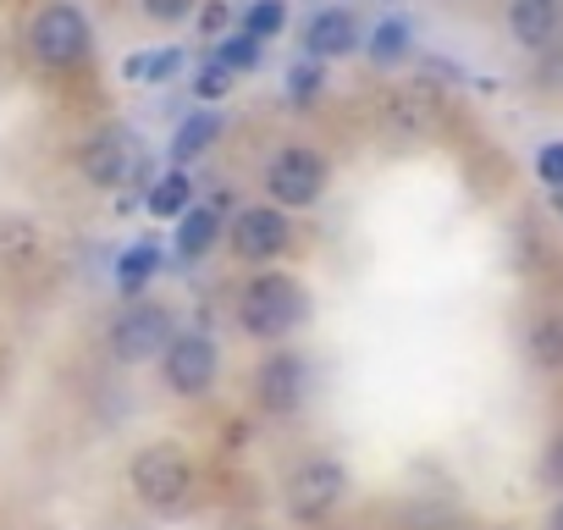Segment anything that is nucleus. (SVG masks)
<instances>
[{"label":"nucleus","instance_id":"15","mask_svg":"<svg viewBox=\"0 0 563 530\" xmlns=\"http://www.w3.org/2000/svg\"><path fill=\"white\" fill-rule=\"evenodd\" d=\"M144 205H150V216H155V221H177V216L194 205V177H188L183 166H172L166 177H155V183H150Z\"/></svg>","mask_w":563,"mask_h":530},{"label":"nucleus","instance_id":"14","mask_svg":"<svg viewBox=\"0 0 563 530\" xmlns=\"http://www.w3.org/2000/svg\"><path fill=\"white\" fill-rule=\"evenodd\" d=\"M216 238H221L216 205H188V210L177 216V260H205V254L216 249Z\"/></svg>","mask_w":563,"mask_h":530},{"label":"nucleus","instance_id":"13","mask_svg":"<svg viewBox=\"0 0 563 530\" xmlns=\"http://www.w3.org/2000/svg\"><path fill=\"white\" fill-rule=\"evenodd\" d=\"M360 45V23H354V12H343V7H332V12H321L310 29H305V56L310 62H332V56H349Z\"/></svg>","mask_w":563,"mask_h":530},{"label":"nucleus","instance_id":"29","mask_svg":"<svg viewBox=\"0 0 563 530\" xmlns=\"http://www.w3.org/2000/svg\"><path fill=\"white\" fill-rule=\"evenodd\" d=\"M541 530H563V503H558V508L547 514V525H541Z\"/></svg>","mask_w":563,"mask_h":530},{"label":"nucleus","instance_id":"23","mask_svg":"<svg viewBox=\"0 0 563 530\" xmlns=\"http://www.w3.org/2000/svg\"><path fill=\"white\" fill-rule=\"evenodd\" d=\"M227 89H232V73H227L221 62H205L199 78H194V95H199V100H221Z\"/></svg>","mask_w":563,"mask_h":530},{"label":"nucleus","instance_id":"4","mask_svg":"<svg viewBox=\"0 0 563 530\" xmlns=\"http://www.w3.org/2000/svg\"><path fill=\"white\" fill-rule=\"evenodd\" d=\"M327 177H332V166H327L321 150L288 144V150L265 166V194H271L276 210H305V205H316V199L327 194Z\"/></svg>","mask_w":563,"mask_h":530},{"label":"nucleus","instance_id":"3","mask_svg":"<svg viewBox=\"0 0 563 530\" xmlns=\"http://www.w3.org/2000/svg\"><path fill=\"white\" fill-rule=\"evenodd\" d=\"M89 51H95V29H89V18L73 7V0H56V7H45V12L34 18V29H29V56H34L40 67H51V73L78 67Z\"/></svg>","mask_w":563,"mask_h":530},{"label":"nucleus","instance_id":"11","mask_svg":"<svg viewBox=\"0 0 563 530\" xmlns=\"http://www.w3.org/2000/svg\"><path fill=\"white\" fill-rule=\"evenodd\" d=\"M437 122H442V100H437L426 84L393 89V95L382 100V128H387L393 139H426V133H437Z\"/></svg>","mask_w":563,"mask_h":530},{"label":"nucleus","instance_id":"18","mask_svg":"<svg viewBox=\"0 0 563 530\" xmlns=\"http://www.w3.org/2000/svg\"><path fill=\"white\" fill-rule=\"evenodd\" d=\"M161 272V249L155 243H133L128 254H122V265H117V288L133 299V294H144V283Z\"/></svg>","mask_w":563,"mask_h":530},{"label":"nucleus","instance_id":"7","mask_svg":"<svg viewBox=\"0 0 563 530\" xmlns=\"http://www.w3.org/2000/svg\"><path fill=\"white\" fill-rule=\"evenodd\" d=\"M216 365H221V354L205 332H172V343H166V387L172 393L199 398L216 382Z\"/></svg>","mask_w":563,"mask_h":530},{"label":"nucleus","instance_id":"24","mask_svg":"<svg viewBox=\"0 0 563 530\" xmlns=\"http://www.w3.org/2000/svg\"><path fill=\"white\" fill-rule=\"evenodd\" d=\"M177 67H183V51H177V45H166V51L144 56V78H139V84H166Z\"/></svg>","mask_w":563,"mask_h":530},{"label":"nucleus","instance_id":"10","mask_svg":"<svg viewBox=\"0 0 563 530\" xmlns=\"http://www.w3.org/2000/svg\"><path fill=\"white\" fill-rule=\"evenodd\" d=\"M305 387H310V371H305V360L299 354H271L260 371H254V398H260V409L265 415H294L299 404H305Z\"/></svg>","mask_w":563,"mask_h":530},{"label":"nucleus","instance_id":"8","mask_svg":"<svg viewBox=\"0 0 563 530\" xmlns=\"http://www.w3.org/2000/svg\"><path fill=\"white\" fill-rule=\"evenodd\" d=\"M78 166H84V177H89V183H100V188L133 183V177H139V144H133V133H128V128H100V133L84 144Z\"/></svg>","mask_w":563,"mask_h":530},{"label":"nucleus","instance_id":"19","mask_svg":"<svg viewBox=\"0 0 563 530\" xmlns=\"http://www.w3.org/2000/svg\"><path fill=\"white\" fill-rule=\"evenodd\" d=\"M404 56H409V23H404V18L376 23V34H371V62L393 67V62H404Z\"/></svg>","mask_w":563,"mask_h":530},{"label":"nucleus","instance_id":"28","mask_svg":"<svg viewBox=\"0 0 563 530\" xmlns=\"http://www.w3.org/2000/svg\"><path fill=\"white\" fill-rule=\"evenodd\" d=\"M227 23H232V12L221 7V0H210V7L199 12V34H205V40H216V34H227Z\"/></svg>","mask_w":563,"mask_h":530},{"label":"nucleus","instance_id":"26","mask_svg":"<svg viewBox=\"0 0 563 530\" xmlns=\"http://www.w3.org/2000/svg\"><path fill=\"white\" fill-rule=\"evenodd\" d=\"M194 7H199V0H144V12H150L155 23H183Z\"/></svg>","mask_w":563,"mask_h":530},{"label":"nucleus","instance_id":"1","mask_svg":"<svg viewBox=\"0 0 563 530\" xmlns=\"http://www.w3.org/2000/svg\"><path fill=\"white\" fill-rule=\"evenodd\" d=\"M128 486L144 508L155 514H177L188 497H194V459L177 448V442H150L133 453V470H128Z\"/></svg>","mask_w":563,"mask_h":530},{"label":"nucleus","instance_id":"6","mask_svg":"<svg viewBox=\"0 0 563 530\" xmlns=\"http://www.w3.org/2000/svg\"><path fill=\"white\" fill-rule=\"evenodd\" d=\"M166 343H172V316L161 305H150V299L128 305L117 316V327H111V354L122 365H144V360L166 354Z\"/></svg>","mask_w":563,"mask_h":530},{"label":"nucleus","instance_id":"5","mask_svg":"<svg viewBox=\"0 0 563 530\" xmlns=\"http://www.w3.org/2000/svg\"><path fill=\"white\" fill-rule=\"evenodd\" d=\"M343 492H349V470H343L338 459L316 453V459H305V464L288 475V514L305 519V525H316V519H327V514L343 503Z\"/></svg>","mask_w":563,"mask_h":530},{"label":"nucleus","instance_id":"16","mask_svg":"<svg viewBox=\"0 0 563 530\" xmlns=\"http://www.w3.org/2000/svg\"><path fill=\"white\" fill-rule=\"evenodd\" d=\"M525 349H530V360H536L541 371H563V310L536 316L530 332H525Z\"/></svg>","mask_w":563,"mask_h":530},{"label":"nucleus","instance_id":"20","mask_svg":"<svg viewBox=\"0 0 563 530\" xmlns=\"http://www.w3.org/2000/svg\"><path fill=\"white\" fill-rule=\"evenodd\" d=\"M282 23H288V7H282V0H254L249 18H243V34L249 40H271V34H282Z\"/></svg>","mask_w":563,"mask_h":530},{"label":"nucleus","instance_id":"25","mask_svg":"<svg viewBox=\"0 0 563 530\" xmlns=\"http://www.w3.org/2000/svg\"><path fill=\"white\" fill-rule=\"evenodd\" d=\"M536 177H541L552 194H563V144H541V155H536Z\"/></svg>","mask_w":563,"mask_h":530},{"label":"nucleus","instance_id":"17","mask_svg":"<svg viewBox=\"0 0 563 530\" xmlns=\"http://www.w3.org/2000/svg\"><path fill=\"white\" fill-rule=\"evenodd\" d=\"M221 139V117L216 111H194L183 128H177V139H172V161L183 166V161H194V155H205L210 144Z\"/></svg>","mask_w":563,"mask_h":530},{"label":"nucleus","instance_id":"27","mask_svg":"<svg viewBox=\"0 0 563 530\" xmlns=\"http://www.w3.org/2000/svg\"><path fill=\"white\" fill-rule=\"evenodd\" d=\"M541 475H547V486H558L563 492V431L547 442V459H541Z\"/></svg>","mask_w":563,"mask_h":530},{"label":"nucleus","instance_id":"22","mask_svg":"<svg viewBox=\"0 0 563 530\" xmlns=\"http://www.w3.org/2000/svg\"><path fill=\"white\" fill-rule=\"evenodd\" d=\"M288 100H294V106H316V100H321V62L305 56V62L288 67Z\"/></svg>","mask_w":563,"mask_h":530},{"label":"nucleus","instance_id":"9","mask_svg":"<svg viewBox=\"0 0 563 530\" xmlns=\"http://www.w3.org/2000/svg\"><path fill=\"white\" fill-rule=\"evenodd\" d=\"M232 249H238V260H249V265L276 260L282 249H288V216H282L276 205H249V210H238V216H232Z\"/></svg>","mask_w":563,"mask_h":530},{"label":"nucleus","instance_id":"2","mask_svg":"<svg viewBox=\"0 0 563 530\" xmlns=\"http://www.w3.org/2000/svg\"><path fill=\"white\" fill-rule=\"evenodd\" d=\"M243 332L260 338V343H276V338H288L305 316H310V299L294 277H282V272H260L249 288H243Z\"/></svg>","mask_w":563,"mask_h":530},{"label":"nucleus","instance_id":"21","mask_svg":"<svg viewBox=\"0 0 563 530\" xmlns=\"http://www.w3.org/2000/svg\"><path fill=\"white\" fill-rule=\"evenodd\" d=\"M216 62H221L227 73H249V67H260V40H249V34H227V40L216 45Z\"/></svg>","mask_w":563,"mask_h":530},{"label":"nucleus","instance_id":"12","mask_svg":"<svg viewBox=\"0 0 563 530\" xmlns=\"http://www.w3.org/2000/svg\"><path fill=\"white\" fill-rule=\"evenodd\" d=\"M508 34L525 51H547L563 34V0H508Z\"/></svg>","mask_w":563,"mask_h":530}]
</instances>
